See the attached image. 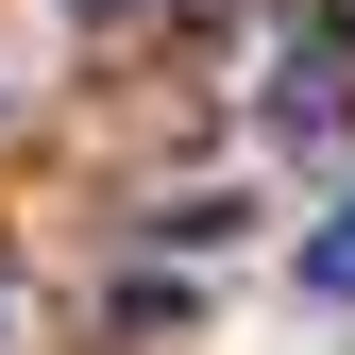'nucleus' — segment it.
I'll return each instance as SVG.
<instances>
[{
    "mask_svg": "<svg viewBox=\"0 0 355 355\" xmlns=\"http://www.w3.org/2000/svg\"><path fill=\"white\" fill-rule=\"evenodd\" d=\"M0 355H17V271H0Z\"/></svg>",
    "mask_w": 355,
    "mask_h": 355,
    "instance_id": "nucleus-2",
    "label": "nucleus"
},
{
    "mask_svg": "<svg viewBox=\"0 0 355 355\" xmlns=\"http://www.w3.org/2000/svg\"><path fill=\"white\" fill-rule=\"evenodd\" d=\"M304 288H322V304H355V203L322 220V237H304Z\"/></svg>",
    "mask_w": 355,
    "mask_h": 355,
    "instance_id": "nucleus-1",
    "label": "nucleus"
}]
</instances>
